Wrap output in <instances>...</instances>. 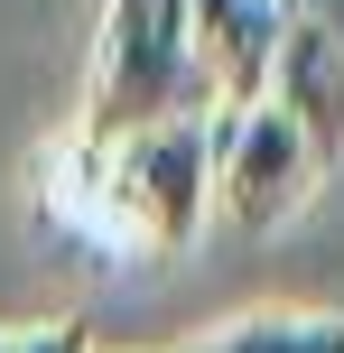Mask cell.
I'll use <instances>...</instances> for the list:
<instances>
[{
    "mask_svg": "<svg viewBox=\"0 0 344 353\" xmlns=\"http://www.w3.org/2000/svg\"><path fill=\"white\" fill-rule=\"evenodd\" d=\"M159 121H214L205 74H196L186 28H177V0H112L103 37H93V74H84V121H74V140L112 149V140L159 130Z\"/></svg>",
    "mask_w": 344,
    "mask_h": 353,
    "instance_id": "obj_1",
    "label": "cell"
},
{
    "mask_svg": "<svg viewBox=\"0 0 344 353\" xmlns=\"http://www.w3.org/2000/svg\"><path fill=\"white\" fill-rule=\"evenodd\" d=\"M84 159H93V195H103V223L121 251H186L214 223V121H159L112 149H84Z\"/></svg>",
    "mask_w": 344,
    "mask_h": 353,
    "instance_id": "obj_2",
    "label": "cell"
},
{
    "mask_svg": "<svg viewBox=\"0 0 344 353\" xmlns=\"http://www.w3.org/2000/svg\"><path fill=\"white\" fill-rule=\"evenodd\" d=\"M316 149L298 140V121L279 103H242L214 112V214L242 232H279L298 205L316 195Z\"/></svg>",
    "mask_w": 344,
    "mask_h": 353,
    "instance_id": "obj_3",
    "label": "cell"
},
{
    "mask_svg": "<svg viewBox=\"0 0 344 353\" xmlns=\"http://www.w3.org/2000/svg\"><path fill=\"white\" fill-rule=\"evenodd\" d=\"M261 103L298 121L326 176L344 168V0H279V56Z\"/></svg>",
    "mask_w": 344,
    "mask_h": 353,
    "instance_id": "obj_4",
    "label": "cell"
},
{
    "mask_svg": "<svg viewBox=\"0 0 344 353\" xmlns=\"http://www.w3.org/2000/svg\"><path fill=\"white\" fill-rule=\"evenodd\" d=\"M186 56L205 74V103L242 112L270 93V56H279V0H177Z\"/></svg>",
    "mask_w": 344,
    "mask_h": 353,
    "instance_id": "obj_5",
    "label": "cell"
},
{
    "mask_svg": "<svg viewBox=\"0 0 344 353\" xmlns=\"http://www.w3.org/2000/svg\"><path fill=\"white\" fill-rule=\"evenodd\" d=\"M177 353H344V316L335 307H252V316L186 335Z\"/></svg>",
    "mask_w": 344,
    "mask_h": 353,
    "instance_id": "obj_6",
    "label": "cell"
},
{
    "mask_svg": "<svg viewBox=\"0 0 344 353\" xmlns=\"http://www.w3.org/2000/svg\"><path fill=\"white\" fill-rule=\"evenodd\" d=\"M0 353H93V335L74 316H37V325H0Z\"/></svg>",
    "mask_w": 344,
    "mask_h": 353,
    "instance_id": "obj_7",
    "label": "cell"
}]
</instances>
